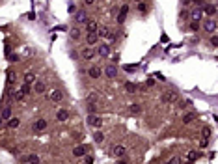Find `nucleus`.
<instances>
[{
  "label": "nucleus",
  "mask_w": 218,
  "mask_h": 164,
  "mask_svg": "<svg viewBox=\"0 0 218 164\" xmlns=\"http://www.w3.org/2000/svg\"><path fill=\"white\" fill-rule=\"evenodd\" d=\"M188 17L192 23H200L201 17H203V11H201V8H192L190 11H188Z\"/></svg>",
  "instance_id": "f257e3e1"
},
{
  "label": "nucleus",
  "mask_w": 218,
  "mask_h": 164,
  "mask_svg": "<svg viewBox=\"0 0 218 164\" xmlns=\"http://www.w3.org/2000/svg\"><path fill=\"white\" fill-rule=\"evenodd\" d=\"M216 28H218L216 19H207L205 23H203V30H205V32H211V34H214Z\"/></svg>",
  "instance_id": "f03ea898"
},
{
  "label": "nucleus",
  "mask_w": 218,
  "mask_h": 164,
  "mask_svg": "<svg viewBox=\"0 0 218 164\" xmlns=\"http://www.w3.org/2000/svg\"><path fill=\"white\" fill-rule=\"evenodd\" d=\"M88 125H90V127H95V129H99V127L103 125V119H101L99 116H95V114H90V116H88Z\"/></svg>",
  "instance_id": "7ed1b4c3"
},
{
  "label": "nucleus",
  "mask_w": 218,
  "mask_h": 164,
  "mask_svg": "<svg viewBox=\"0 0 218 164\" xmlns=\"http://www.w3.org/2000/svg\"><path fill=\"white\" fill-rule=\"evenodd\" d=\"M49 99H50L52 103H62L63 93H62L60 90H50V92H49Z\"/></svg>",
  "instance_id": "20e7f679"
},
{
  "label": "nucleus",
  "mask_w": 218,
  "mask_h": 164,
  "mask_svg": "<svg viewBox=\"0 0 218 164\" xmlns=\"http://www.w3.org/2000/svg\"><path fill=\"white\" fill-rule=\"evenodd\" d=\"M177 99H179V97H177L175 92H168V93H164V95L160 97L162 103H173V101H177Z\"/></svg>",
  "instance_id": "39448f33"
},
{
  "label": "nucleus",
  "mask_w": 218,
  "mask_h": 164,
  "mask_svg": "<svg viewBox=\"0 0 218 164\" xmlns=\"http://www.w3.org/2000/svg\"><path fill=\"white\" fill-rule=\"evenodd\" d=\"M34 92H36L37 95L45 93V92H47V84L43 82V80H36V82H34Z\"/></svg>",
  "instance_id": "423d86ee"
},
{
  "label": "nucleus",
  "mask_w": 218,
  "mask_h": 164,
  "mask_svg": "<svg viewBox=\"0 0 218 164\" xmlns=\"http://www.w3.org/2000/svg\"><path fill=\"white\" fill-rule=\"evenodd\" d=\"M97 54H99V56H103V58L110 56V45H106V43H101L99 49H97Z\"/></svg>",
  "instance_id": "0eeeda50"
},
{
  "label": "nucleus",
  "mask_w": 218,
  "mask_h": 164,
  "mask_svg": "<svg viewBox=\"0 0 218 164\" xmlns=\"http://www.w3.org/2000/svg\"><path fill=\"white\" fill-rule=\"evenodd\" d=\"M104 75L108 76V79H116V76H117V67H116V63H112V65H106Z\"/></svg>",
  "instance_id": "6e6552de"
},
{
  "label": "nucleus",
  "mask_w": 218,
  "mask_h": 164,
  "mask_svg": "<svg viewBox=\"0 0 218 164\" xmlns=\"http://www.w3.org/2000/svg\"><path fill=\"white\" fill-rule=\"evenodd\" d=\"M86 21H88V15H86L84 9H80V11L75 13V23L77 24H82V23H86Z\"/></svg>",
  "instance_id": "1a4fd4ad"
},
{
  "label": "nucleus",
  "mask_w": 218,
  "mask_h": 164,
  "mask_svg": "<svg viewBox=\"0 0 218 164\" xmlns=\"http://www.w3.org/2000/svg\"><path fill=\"white\" fill-rule=\"evenodd\" d=\"M69 110H65V108H60V110L56 112V119H58V121H67V119H69Z\"/></svg>",
  "instance_id": "9d476101"
},
{
  "label": "nucleus",
  "mask_w": 218,
  "mask_h": 164,
  "mask_svg": "<svg viewBox=\"0 0 218 164\" xmlns=\"http://www.w3.org/2000/svg\"><path fill=\"white\" fill-rule=\"evenodd\" d=\"M45 129H47V121H45V119H36V123H34V130H36V133H43Z\"/></svg>",
  "instance_id": "9b49d317"
},
{
  "label": "nucleus",
  "mask_w": 218,
  "mask_h": 164,
  "mask_svg": "<svg viewBox=\"0 0 218 164\" xmlns=\"http://www.w3.org/2000/svg\"><path fill=\"white\" fill-rule=\"evenodd\" d=\"M88 75L91 76V79H99L101 76V67L99 65H91V67L88 69Z\"/></svg>",
  "instance_id": "f8f14e48"
},
{
  "label": "nucleus",
  "mask_w": 218,
  "mask_h": 164,
  "mask_svg": "<svg viewBox=\"0 0 218 164\" xmlns=\"http://www.w3.org/2000/svg\"><path fill=\"white\" fill-rule=\"evenodd\" d=\"M201 11H205L207 15H211V17H214L216 15V6L214 4H207V6L201 8Z\"/></svg>",
  "instance_id": "ddd939ff"
},
{
  "label": "nucleus",
  "mask_w": 218,
  "mask_h": 164,
  "mask_svg": "<svg viewBox=\"0 0 218 164\" xmlns=\"http://www.w3.org/2000/svg\"><path fill=\"white\" fill-rule=\"evenodd\" d=\"M36 80H37V76H36V73H34V71H26V73H24V82L34 84Z\"/></svg>",
  "instance_id": "4468645a"
},
{
  "label": "nucleus",
  "mask_w": 218,
  "mask_h": 164,
  "mask_svg": "<svg viewBox=\"0 0 218 164\" xmlns=\"http://www.w3.org/2000/svg\"><path fill=\"white\" fill-rule=\"evenodd\" d=\"M99 24H97V21H88V24H86V30H88V34H95Z\"/></svg>",
  "instance_id": "2eb2a0df"
},
{
  "label": "nucleus",
  "mask_w": 218,
  "mask_h": 164,
  "mask_svg": "<svg viewBox=\"0 0 218 164\" xmlns=\"http://www.w3.org/2000/svg\"><path fill=\"white\" fill-rule=\"evenodd\" d=\"M69 36H71V39H80L82 32H80V28H79V26H73V28L69 30Z\"/></svg>",
  "instance_id": "dca6fc26"
},
{
  "label": "nucleus",
  "mask_w": 218,
  "mask_h": 164,
  "mask_svg": "<svg viewBox=\"0 0 218 164\" xmlns=\"http://www.w3.org/2000/svg\"><path fill=\"white\" fill-rule=\"evenodd\" d=\"M112 153H114V157H123L125 153H127V149L123 147V146H114V149H112Z\"/></svg>",
  "instance_id": "f3484780"
},
{
  "label": "nucleus",
  "mask_w": 218,
  "mask_h": 164,
  "mask_svg": "<svg viewBox=\"0 0 218 164\" xmlns=\"http://www.w3.org/2000/svg\"><path fill=\"white\" fill-rule=\"evenodd\" d=\"M127 11H129V6H121V11H119V15H117V23H119V24H121L123 21H125Z\"/></svg>",
  "instance_id": "a211bd4d"
},
{
  "label": "nucleus",
  "mask_w": 218,
  "mask_h": 164,
  "mask_svg": "<svg viewBox=\"0 0 218 164\" xmlns=\"http://www.w3.org/2000/svg\"><path fill=\"white\" fill-rule=\"evenodd\" d=\"M93 56H95V50H93V49H90V47H88V49H84V50H82V58L91 60Z\"/></svg>",
  "instance_id": "6ab92c4d"
},
{
  "label": "nucleus",
  "mask_w": 218,
  "mask_h": 164,
  "mask_svg": "<svg viewBox=\"0 0 218 164\" xmlns=\"http://www.w3.org/2000/svg\"><path fill=\"white\" fill-rule=\"evenodd\" d=\"M19 125H21V119H19V117H9V119H8V127H9V129H17Z\"/></svg>",
  "instance_id": "aec40b11"
},
{
  "label": "nucleus",
  "mask_w": 218,
  "mask_h": 164,
  "mask_svg": "<svg viewBox=\"0 0 218 164\" xmlns=\"http://www.w3.org/2000/svg\"><path fill=\"white\" fill-rule=\"evenodd\" d=\"M84 153H86V147L84 146H77L73 149V157H84Z\"/></svg>",
  "instance_id": "412c9836"
},
{
  "label": "nucleus",
  "mask_w": 218,
  "mask_h": 164,
  "mask_svg": "<svg viewBox=\"0 0 218 164\" xmlns=\"http://www.w3.org/2000/svg\"><path fill=\"white\" fill-rule=\"evenodd\" d=\"M95 34H97V37H106V36H108V28H106V26H99Z\"/></svg>",
  "instance_id": "4be33fe9"
},
{
  "label": "nucleus",
  "mask_w": 218,
  "mask_h": 164,
  "mask_svg": "<svg viewBox=\"0 0 218 164\" xmlns=\"http://www.w3.org/2000/svg\"><path fill=\"white\" fill-rule=\"evenodd\" d=\"M86 41H88V45H95V43L99 41V37H97V34H88L86 36Z\"/></svg>",
  "instance_id": "5701e85b"
},
{
  "label": "nucleus",
  "mask_w": 218,
  "mask_h": 164,
  "mask_svg": "<svg viewBox=\"0 0 218 164\" xmlns=\"http://www.w3.org/2000/svg\"><path fill=\"white\" fill-rule=\"evenodd\" d=\"M26 160H28V164H39V162H41L39 155H28V157H26Z\"/></svg>",
  "instance_id": "b1692460"
},
{
  "label": "nucleus",
  "mask_w": 218,
  "mask_h": 164,
  "mask_svg": "<svg viewBox=\"0 0 218 164\" xmlns=\"http://www.w3.org/2000/svg\"><path fill=\"white\" fill-rule=\"evenodd\" d=\"M129 112L136 116V114H140V112H142V106H140V105H130V106H129Z\"/></svg>",
  "instance_id": "393cba45"
},
{
  "label": "nucleus",
  "mask_w": 218,
  "mask_h": 164,
  "mask_svg": "<svg viewBox=\"0 0 218 164\" xmlns=\"http://www.w3.org/2000/svg\"><path fill=\"white\" fill-rule=\"evenodd\" d=\"M9 117H11V106H6L4 110H2V119H6V121H8Z\"/></svg>",
  "instance_id": "a878e982"
},
{
  "label": "nucleus",
  "mask_w": 218,
  "mask_h": 164,
  "mask_svg": "<svg viewBox=\"0 0 218 164\" xmlns=\"http://www.w3.org/2000/svg\"><path fill=\"white\" fill-rule=\"evenodd\" d=\"M86 105H88V112H90V114L99 112V106H97V103H86Z\"/></svg>",
  "instance_id": "bb28decb"
},
{
  "label": "nucleus",
  "mask_w": 218,
  "mask_h": 164,
  "mask_svg": "<svg viewBox=\"0 0 218 164\" xmlns=\"http://www.w3.org/2000/svg\"><path fill=\"white\" fill-rule=\"evenodd\" d=\"M13 97H15V101H23V99H24L26 95L23 93V90H17V92L13 93Z\"/></svg>",
  "instance_id": "cd10ccee"
},
{
  "label": "nucleus",
  "mask_w": 218,
  "mask_h": 164,
  "mask_svg": "<svg viewBox=\"0 0 218 164\" xmlns=\"http://www.w3.org/2000/svg\"><path fill=\"white\" fill-rule=\"evenodd\" d=\"M93 140L97 142V144H101V142L104 140V134H103V133H99V130H97V133L93 134Z\"/></svg>",
  "instance_id": "c85d7f7f"
},
{
  "label": "nucleus",
  "mask_w": 218,
  "mask_h": 164,
  "mask_svg": "<svg viewBox=\"0 0 218 164\" xmlns=\"http://www.w3.org/2000/svg\"><path fill=\"white\" fill-rule=\"evenodd\" d=\"M125 90H127V92H136V84H134V82H127V84H125Z\"/></svg>",
  "instance_id": "c756f323"
},
{
  "label": "nucleus",
  "mask_w": 218,
  "mask_h": 164,
  "mask_svg": "<svg viewBox=\"0 0 218 164\" xmlns=\"http://www.w3.org/2000/svg\"><path fill=\"white\" fill-rule=\"evenodd\" d=\"M187 157H188V160H196V159H200L201 155H200V153H196V151H190Z\"/></svg>",
  "instance_id": "7c9ffc66"
},
{
  "label": "nucleus",
  "mask_w": 218,
  "mask_h": 164,
  "mask_svg": "<svg viewBox=\"0 0 218 164\" xmlns=\"http://www.w3.org/2000/svg\"><path fill=\"white\" fill-rule=\"evenodd\" d=\"M21 90H23V93H24V95H28V93H30V84H28V82H24L23 86H21Z\"/></svg>",
  "instance_id": "2f4dec72"
},
{
  "label": "nucleus",
  "mask_w": 218,
  "mask_h": 164,
  "mask_svg": "<svg viewBox=\"0 0 218 164\" xmlns=\"http://www.w3.org/2000/svg\"><path fill=\"white\" fill-rule=\"evenodd\" d=\"M138 11H140V13H146V11H147V4L140 2V4H138Z\"/></svg>",
  "instance_id": "473e14b6"
},
{
  "label": "nucleus",
  "mask_w": 218,
  "mask_h": 164,
  "mask_svg": "<svg viewBox=\"0 0 218 164\" xmlns=\"http://www.w3.org/2000/svg\"><path fill=\"white\" fill-rule=\"evenodd\" d=\"M97 97H99L97 93H90V97L86 99V103H95V101H97Z\"/></svg>",
  "instance_id": "72a5a7b5"
},
{
  "label": "nucleus",
  "mask_w": 218,
  "mask_h": 164,
  "mask_svg": "<svg viewBox=\"0 0 218 164\" xmlns=\"http://www.w3.org/2000/svg\"><path fill=\"white\" fill-rule=\"evenodd\" d=\"M123 69H125L127 73H134V71H136V65H123Z\"/></svg>",
  "instance_id": "f704fd0d"
},
{
  "label": "nucleus",
  "mask_w": 218,
  "mask_h": 164,
  "mask_svg": "<svg viewBox=\"0 0 218 164\" xmlns=\"http://www.w3.org/2000/svg\"><path fill=\"white\" fill-rule=\"evenodd\" d=\"M200 147H203V149H205V147H209V138H203V140L200 142Z\"/></svg>",
  "instance_id": "c9c22d12"
},
{
  "label": "nucleus",
  "mask_w": 218,
  "mask_h": 164,
  "mask_svg": "<svg viewBox=\"0 0 218 164\" xmlns=\"http://www.w3.org/2000/svg\"><path fill=\"white\" fill-rule=\"evenodd\" d=\"M192 119H194V114H187V116L183 117V121H184V123H190Z\"/></svg>",
  "instance_id": "e433bc0d"
},
{
  "label": "nucleus",
  "mask_w": 218,
  "mask_h": 164,
  "mask_svg": "<svg viewBox=\"0 0 218 164\" xmlns=\"http://www.w3.org/2000/svg\"><path fill=\"white\" fill-rule=\"evenodd\" d=\"M201 134H203V138H207V136L211 134V129H209V127H203V130H201Z\"/></svg>",
  "instance_id": "4c0bfd02"
},
{
  "label": "nucleus",
  "mask_w": 218,
  "mask_h": 164,
  "mask_svg": "<svg viewBox=\"0 0 218 164\" xmlns=\"http://www.w3.org/2000/svg\"><path fill=\"white\" fill-rule=\"evenodd\" d=\"M168 164H181V159H179V157H172Z\"/></svg>",
  "instance_id": "58836bf2"
},
{
  "label": "nucleus",
  "mask_w": 218,
  "mask_h": 164,
  "mask_svg": "<svg viewBox=\"0 0 218 164\" xmlns=\"http://www.w3.org/2000/svg\"><path fill=\"white\" fill-rule=\"evenodd\" d=\"M146 86H147V88H151V86H155V79H147V80H146Z\"/></svg>",
  "instance_id": "ea45409f"
},
{
  "label": "nucleus",
  "mask_w": 218,
  "mask_h": 164,
  "mask_svg": "<svg viewBox=\"0 0 218 164\" xmlns=\"http://www.w3.org/2000/svg\"><path fill=\"white\" fill-rule=\"evenodd\" d=\"M190 30H200V23H190Z\"/></svg>",
  "instance_id": "a19ab883"
},
{
  "label": "nucleus",
  "mask_w": 218,
  "mask_h": 164,
  "mask_svg": "<svg viewBox=\"0 0 218 164\" xmlns=\"http://www.w3.org/2000/svg\"><path fill=\"white\" fill-rule=\"evenodd\" d=\"M69 56H71L73 60H77V58H79V52H77V50H71V52H69Z\"/></svg>",
  "instance_id": "79ce46f5"
},
{
  "label": "nucleus",
  "mask_w": 218,
  "mask_h": 164,
  "mask_svg": "<svg viewBox=\"0 0 218 164\" xmlns=\"http://www.w3.org/2000/svg\"><path fill=\"white\" fill-rule=\"evenodd\" d=\"M211 45H213V47H216V45H218V37H216V36H213V37H211Z\"/></svg>",
  "instance_id": "37998d69"
},
{
  "label": "nucleus",
  "mask_w": 218,
  "mask_h": 164,
  "mask_svg": "<svg viewBox=\"0 0 218 164\" xmlns=\"http://www.w3.org/2000/svg\"><path fill=\"white\" fill-rule=\"evenodd\" d=\"M69 13H77V6L75 4H69Z\"/></svg>",
  "instance_id": "c03bdc74"
},
{
  "label": "nucleus",
  "mask_w": 218,
  "mask_h": 164,
  "mask_svg": "<svg viewBox=\"0 0 218 164\" xmlns=\"http://www.w3.org/2000/svg\"><path fill=\"white\" fill-rule=\"evenodd\" d=\"M106 37H108V41H116V36L110 34V32H108V36H106Z\"/></svg>",
  "instance_id": "a18cd8bd"
},
{
  "label": "nucleus",
  "mask_w": 218,
  "mask_h": 164,
  "mask_svg": "<svg viewBox=\"0 0 218 164\" xmlns=\"http://www.w3.org/2000/svg\"><path fill=\"white\" fill-rule=\"evenodd\" d=\"M9 60H11V62H17L19 60V56H17V54H11V56H8Z\"/></svg>",
  "instance_id": "49530a36"
},
{
  "label": "nucleus",
  "mask_w": 218,
  "mask_h": 164,
  "mask_svg": "<svg viewBox=\"0 0 218 164\" xmlns=\"http://www.w3.org/2000/svg\"><path fill=\"white\" fill-rule=\"evenodd\" d=\"M8 79H9V82H13V80H15V73H9Z\"/></svg>",
  "instance_id": "de8ad7c7"
},
{
  "label": "nucleus",
  "mask_w": 218,
  "mask_h": 164,
  "mask_svg": "<svg viewBox=\"0 0 218 164\" xmlns=\"http://www.w3.org/2000/svg\"><path fill=\"white\" fill-rule=\"evenodd\" d=\"M112 62H114V63L119 62V54H114V56H112Z\"/></svg>",
  "instance_id": "09e8293b"
},
{
  "label": "nucleus",
  "mask_w": 218,
  "mask_h": 164,
  "mask_svg": "<svg viewBox=\"0 0 218 164\" xmlns=\"http://www.w3.org/2000/svg\"><path fill=\"white\" fill-rule=\"evenodd\" d=\"M181 4H183V6H188V4H190V0H181Z\"/></svg>",
  "instance_id": "8fccbe9b"
},
{
  "label": "nucleus",
  "mask_w": 218,
  "mask_h": 164,
  "mask_svg": "<svg viewBox=\"0 0 218 164\" xmlns=\"http://www.w3.org/2000/svg\"><path fill=\"white\" fill-rule=\"evenodd\" d=\"M93 2H95V0H84V4H88V6H90V4H93Z\"/></svg>",
  "instance_id": "3c124183"
},
{
  "label": "nucleus",
  "mask_w": 218,
  "mask_h": 164,
  "mask_svg": "<svg viewBox=\"0 0 218 164\" xmlns=\"http://www.w3.org/2000/svg\"><path fill=\"white\" fill-rule=\"evenodd\" d=\"M190 2H194V4H201L203 0H190Z\"/></svg>",
  "instance_id": "603ef678"
}]
</instances>
